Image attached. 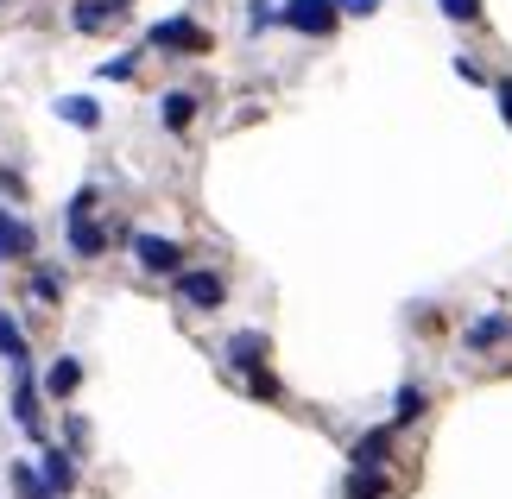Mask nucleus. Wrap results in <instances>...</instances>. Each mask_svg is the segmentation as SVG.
I'll return each mask as SVG.
<instances>
[{"label":"nucleus","mask_w":512,"mask_h":499,"mask_svg":"<svg viewBox=\"0 0 512 499\" xmlns=\"http://www.w3.org/2000/svg\"><path fill=\"white\" fill-rule=\"evenodd\" d=\"M336 13H342V0H291V7H285V26L323 38V32H336Z\"/></svg>","instance_id":"obj_1"},{"label":"nucleus","mask_w":512,"mask_h":499,"mask_svg":"<svg viewBox=\"0 0 512 499\" xmlns=\"http://www.w3.org/2000/svg\"><path fill=\"white\" fill-rule=\"evenodd\" d=\"M89 203H95V190H83V196L70 203V253H76V259H95V253L108 247V234L89 222Z\"/></svg>","instance_id":"obj_2"},{"label":"nucleus","mask_w":512,"mask_h":499,"mask_svg":"<svg viewBox=\"0 0 512 499\" xmlns=\"http://www.w3.org/2000/svg\"><path fill=\"white\" fill-rule=\"evenodd\" d=\"M146 38H152V51H209V32L196 19H159Z\"/></svg>","instance_id":"obj_3"},{"label":"nucleus","mask_w":512,"mask_h":499,"mask_svg":"<svg viewBox=\"0 0 512 499\" xmlns=\"http://www.w3.org/2000/svg\"><path fill=\"white\" fill-rule=\"evenodd\" d=\"M133 253H140L146 272H184V247L159 241V234H133Z\"/></svg>","instance_id":"obj_4"},{"label":"nucleus","mask_w":512,"mask_h":499,"mask_svg":"<svg viewBox=\"0 0 512 499\" xmlns=\"http://www.w3.org/2000/svg\"><path fill=\"white\" fill-rule=\"evenodd\" d=\"M177 297H184L190 310H215V304H222V278H215V272H184V278H177Z\"/></svg>","instance_id":"obj_5"},{"label":"nucleus","mask_w":512,"mask_h":499,"mask_svg":"<svg viewBox=\"0 0 512 499\" xmlns=\"http://www.w3.org/2000/svg\"><path fill=\"white\" fill-rule=\"evenodd\" d=\"M38 398H45V392H38V386H32V373L19 367V379H13V417H19V424H26L32 436L45 430V424H38V417H45V411H38Z\"/></svg>","instance_id":"obj_6"},{"label":"nucleus","mask_w":512,"mask_h":499,"mask_svg":"<svg viewBox=\"0 0 512 499\" xmlns=\"http://www.w3.org/2000/svg\"><path fill=\"white\" fill-rule=\"evenodd\" d=\"M114 19H121V0H76L70 7L76 32H102V26H114Z\"/></svg>","instance_id":"obj_7"},{"label":"nucleus","mask_w":512,"mask_h":499,"mask_svg":"<svg viewBox=\"0 0 512 499\" xmlns=\"http://www.w3.org/2000/svg\"><path fill=\"white\" fill-rule=\"evenodd\" d=\"M38 474H45V481H51V493L64 499V493L76 487V455H70V449H45V462H38Z\"/></svg>","instance_id":"obj_8"},{"label":"nucleus","mask_w":512,"mask_h":499,"mask_svg":"<svg viewBox=\"0 0 512 499\" xmlns=\"http://www.w3.org/2000/svg\"><path fill=\"white\" fill-rule=\"evenodd\" d=\"M228 361L241 367V373H260V361H266V335H260V329H241V335L228 342Z\"/></svg>","instance_id":"obj_9"},{"label":"nucleus","mask_w":512,"mask_h":499,"mask_svg":"<svg viewBox=\"0 0 512 499\" xmlns=\"http://www.w3.org/2000/svg\"><path fill=\"white\" fill-rule=\"evenodd\" d=\"M26 253H32V228L0 209V266H7V259H26Z\"/></svg>","instance_id":"obj_10"},{"label":"nucleus","mask_w":512,"mask_h":499,"mask_svg":"<svg viewBox=\"0 0 512 499\" xmlns=\"http://www.w3.org/2000/svg\"><path fill=\"white\" fill-rule=\"evenodd\" d=\"M76 386H83V361H70V354H64V361H51V373H45V392H51V398H70Z\"/></svg>","instance_id":"obj_11"},{"label":"nucleus","mask_w":512,"mask_h":499,"mask_svg":"<svg viewBox=\"0 0 512 499\" xmlns=\"http://www.w3.org/2000/svg\"><path fill=\"white\" fill-rule=\"evenodd\" d=\"M13 493H19V499H57L51 481L38 474V462H19V468H13Z\"/></svg>","instance_id":"obj_12"},{"label":"nucleus","mask_w":512,"mask_h":499,"mask_svg":"<svg viewBox=\"0 0 512 499\" xmlns=\"http://www.w3.org/2000/svg\"><path fill=\"white\" fill-rule=\"evenodd\" d=\"M57 114H64L70 127H83V133H89V127H102V108H95L89 95H64V102H57Z\"/></svg>","instance_id":"obj_13"},{"label":"nucleus","mask_w":512,"mask_h":499,"mask_svg":"<svg viewBox=\"0 0 512 499\" xmlns=\"http://www.w3.org/2000/svg\"><path fill=\"white\" fill-rule=\"evenodd\" d=\"M386 449H392V430H367L361 443H354V468H380Z\"/></svg>","instance_id":"obj_14"},{"label":"nucleus","mask_w":512,"mask_h":499,"mask_svg":"<svg viewBox=\"0 0 512 499\" xmlns=\"http://www.w3.org/2000/svg\"><path fill=\"white\" fill-rule=\"evenodd\" d=\"M0 361H13V367H26L32 354H26V335H19V323L7 310H0Z\"/></svg>","instance_id":"obj_15"},{"label":"nucleus","mask_w":512,"mask_h":499,"mask_svg":"<svg viewBox=\"0 0 512 499\" xmlns=\"http://www.w3.org/2000/svg\"><path fill=\"white\" fill-rule=\"evenodd\" d=\"M159 108H165V127H171V133H184V127L196 121V95H184V89H171Z\"/></svg>","instance_id":"obj_16"},{"label":"nucleus","mask_w":512,"mask_h":499,"mask_svg":"<svg viewBox=\"0 0 512 499\" xmlns=\"http://www.w3.org/2000/svg\"><path fill=\"white\" fill-rule=\"evenodd\" d=\"M506 335H512V316H481V323L468 329V348H494Z\"/></svg>","instance_id":"obj_17"},{"label":"nucleus","mask_w":512,"mask_h":499,"mask_svg":"<svg viewBox=\"0 0 512 499\" xmlns=\"http://www.w3.org/2000/svg\"><path fill=\"white\" fill-rule=\"evenodd\" d=\"M348 499H386V474L380 468H354L348 474Z\"/></svg>","instance_id":"obj_18"},{"label":"nucleus","mask_w":512,"mask_h":499,"mask_svg":"<svg viewBox=\"0 0 512 499\" xmlns=\"http://www.w3.org/2000/svg\"><path fill=\"white\" fill-rule=\"evenodd\" d=\"M411 417H424V392H418V386L399 392V411H392V424H411Z\"/></svg>","instance_id":"obj_19"},{"label":"nucleus","mask_w":512,"mask_h":499,"mask_svg":"<svg viewBox=\"0 0 512 499\" xmlns=\"http://www.w3.org/2000/svg\"><path fill=\"white\" fill-rule=\"evenodd\" d=\"M449 19H481V0H443Z\"/></svg>","instance_id":"obj_20"},{"label":"nucleus","mask_w":512,"mask_h":499,"mask_svg":"<svg viewBox=\"0 0 512 499\" xmlns=\"http://www.w3.org/2000/svg\"><path fill=\"white\" fill-rule=\"evenodd\" d=\"M32 291H38V297H45V304H57V297H64V285H57V278H51V272H38V278H32Z\"/></svg>","instance_id":"obj_21"},{"label":"nucleus","mask_w":512,"mask_h":499,"mask_svg":"<svg viewBox=\"0 0 512 499\" xmlns=\"http://www.w3.org/2000/svg\"><path fill=\"white\" fill-rule=\"evenodd\" d=\"M102 76H108V83H127V76H133V57H114V64H102Z\"/></svg>","instance_id":"obj_22"},{"label":"nucleus","mask_w":512,"mask_h":499,"mask_svg":"<svg viewBox=\"0 0 512 499\" xmlns=\"http://www.w3.org/2000/svg\"><path fill=\"white\" fill-rule=\"evenodd\" d=\"M380 0H342V13H373Z\"/></svg>","instance_id":"obj_23"},{"label":"nucleus","mask_w":512,"mask_h":499,"mask_svg":"<svg viewBox=\"0 0 512 499\" xmlns=\"http://www.w3.org/2000/svg\"><path fill=\"white\" fill-rule=\"evenodd\" d=\"M500 114L512 121V83H500Z\"/></svg>","instance_id":"obj_24"}]
</instances>
